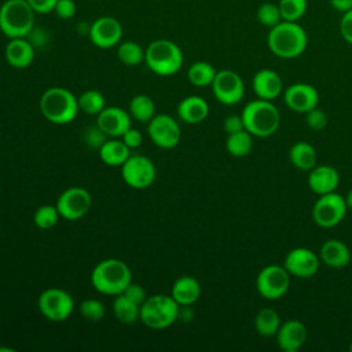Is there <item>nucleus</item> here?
<instances>
[{"label":"nucleus","instance_id":"obj_1","mask_svg":"<svg viewBox=\"0 0 352 352\" xmlns=\"http://www.w3.org/2000/svg\"><path fill=\"white\" fill-rule=\"evenodd\" d=\"M270 51L282 59H293L300 56L308 45V34L298 22L280 21L270 28L267 36Z\"/></svg>","mask_w":352,"mask_h":352},{"label":"nucleus","instance_id":"obj_2","mask_svg":"<svg viewBox=\"0 0 352 352\" xmlns=\"http://www.w3.org/2000/svg\"><path fill=\"white\" fill-rule=\"evenodd\" d=\"M131 282V268L120 258L102 260L91 272V283L94 289L106 296L121 294Z\"/></svg>","mask_w":352,"mask_h":352},{"label":"nucleus","instance_id":"obj_3","mask_svg":"<svg viewBox=\"0 0 352 352\" xmlns=\"http://www.w3.org/2000/svg\"><path fill=\"white\" fill-rule=\"evenodd\" d=\"M38 106L43 117L56 125L72 122L80 110L74 94L63 87H51L45 89L38 100Z\"/></svg>","mask_w":352,"mask_h":352},{"label":"nucleus","instance_id":"obj_4","mask_svg":"<svg viewBox=\"0 0 352 352\" xmlns=\"http://www.w3.org/2000/svg\"><path fill=\"white\" fill-rule=\"evenodd\" d=\"M245 129L257 138L274 135L280 124V114L272 100L256 99L249 102L242 110Z\"/></svg>","mask_w":352,"mask_h":352},{"label":"nucleus","instance_id":"obj_5","mask_svg":"<svg viewBox=\"0 0 352 352\" xmlns=\"http://www.w3.org/2000/svg\"><path fill=\"white\" fill-rule=\"evenodd\" d=\"M34 11L28 0H6L0 6V30L8 38L28 37L34 26Z\"/></svg>","mask_w":352,"mask_h":352},{"label":"nucleus","instance_id":"obj_6","mask_svg":"<svg viewBox=\"0 0 352 352\" xmlns=\"http://www.w3.org/2000/svg\"><path fill=\"white\" fill-rule=\"evenodd\" d=\"M183 52L180 47L168 40L157 38L144 50V62L147 67L158 76H173L183 66Z\"/></svg>","mask_w":352,"mask_h":352},{"label":"nucleus","instance_id":"obj_7","mask_svg":"<svg viewBox=\"0 0 352 352\" xmlns=\"http://www.w3.org/2000/svg\"><path fill=\"white\" fill-rule=\"evenodd\" d=\"M180 305L168 294H153L140 305L139 319L144 326L153 330L169 327L179 318Z\"/></svg>","mask_w":352,"mask_h":352},{"label":"nucleus","instance_id":"obj_8","mask_svg":"<svg viewBox=\"0 0 352 352\" xmlns=\"http://www.w3.org/2000/svg\"><path fill=\"white\" fill-rule=\"evenodd\" d=\"M37 307L41 315L48 320L63 322L72 315L74 300L69 292L59 287H50L38 296Z\"/></svg>","mask_w":352,"mask_h":352},{"label":"nucleus","instance_id":"obj_9","mask_svg":"<svg viewBox=\"0 0 352 352\" xmlns=\"http://www.w3.org/2000/svg\"><path fill=\"white\" fill-rule=\"evenodd\" d=\"M346 210L345 197L333 191L319 195L312 208V219L319 227L331 228L344 220Z\"/></svg>","mask_w":352,"mask_h":352},{"label":"nucleus","instance_id":"obj_10","mask_svg":"<svg viewBox=\"0 0 352 352\" xmlns=\"http://www.w3.org/2000/svg\"><path fill=\"white\" fill-rule=\"evenodd\" d=\"M157 176L154 162L140 154L129 155L128 160L121 165L122 180L135 190H143L150 187Z\"/></svg>","mask_w":352,"mask_h":352},{"label":"nucleus","instance_id":"obj_11","mask_svg":"<svg viewBox=\"0 0 352 352\" xmlns=\"http://www.w3.org/2000/svg\"><path fill=\"white\" fill-rule=\"evenodd\" d=\"M290 286V274L283 265L268 264L257 275L256 287L261 297L267 300L280 298Z\"/></svg>","mask_w":352,"mask_h":352},{"label":"nucleus","instance_id":"obj_12","mask_svg":"<svg viewBox=\"0 0 352 352\" xmlns=\"http://www.w3.org/2000/svg\"><path fill=\"white\" fill-rule=\"evenodd\" d=\"M210 87L214 98L226 106L239 103L245 95V84L242 77L230 69L219 70Z\"/></svg>","mask_w":352,"mask_h":352},{"label":"nucleus","instance_id":"obj_13","mask_svg":"<svg viewBox=\"0 0 352 352\" xmlns=\"http://www.w3.org/2000/svg\"><path fill=\"white\" fill-rule=\"evenodd\" d=\"M56 208L60 217L65 220H78L84 217L92 206V197L84 187L66 188L56 201Z\"/></svg>","mask_w":352,"mask_h":352},{"label":"nucleus","instance_id":"obj_14","mask_svg":"<svg viewBox=\"0 0 352 352\" xmlns=\"http://www.w3.org/2000/svg\"><path fill=\"white\" fill-rule=\"evenodd\" d=\"M147 132L151 142L165 150L176 147L182 139V129L179 122L168 114L154 116L148 121Z\"/></svg>","mask_w":352,"mask_h":352},{"label":"nucleus","instance_id":"obj_15","mask_svg":"<svg viewBox=\"0 0 352 352\" xmlns=\"http://www.w3.org/2000/svg\"><path fill=\"white\" fill-rule=\"evenodd\" d=\"M89 40L98 48H111L121 41L122 26L121 23L110 15H103L96 18L88 29Z\"/></svg>","mask_w":352,"mask_h":352},{"label":"nucleus","instance_id":"obj_16","mask_svg":"<svg viewBox=\"0 0 352 352\" xmlns=\"http://www.w3.org/2000/svg\"><path fill=\"white\" fill-rule=\"evenodd\" d=\"M283 267L290 275L307 279L318 272L319 257L308 248H294L286 254Z\"/></svg>","mask_w":352,"mask_h":352},{"label":"nucleus","instance_id":"obj_17","mask_svg":"<svg viewBox=\"0 0 352 352\" xmlns=\"http://www.w3.org/2000/svg\"><path fill=\"white\" fill-rule=\"evenodd\" d=\"M283 100L290 110L305 114L318 106L319 94L311 84L296 82L285 89Z\"/></svg>","mask_w":352,"mask_h":352},{"label":"nucleus","instance_id":"obj_18","mask_svg":"<svg viewBox=\"0 0 352 352\" xmlns=\"http://www.w3.org/2000/svg\"><path fill=\"white\" fill-rule=\"evenodd\" d=\"M96 125L111 138H121L122 133L131 128V114L116 106L104 107L96 116Z\"/></svg>","mask_w":352,"mask_h":352},{"label":"nucleus","instance_id":"obj_19","mask_svg":"<svg viewBox=\"0 0 352 352\" xmlns=\"http://www.w3.org/2000/svg\"><path fill=\"white\" fill-rule=\"evenodd\" d=\"M307 336L308 331L304 323L297 319H290L285 323H280V327L276 333V341L280 349L286 352H296L304 345Z\"/></svg>","mask_w":352,"mask_h":352},{"label":"nucleus","instance_id":"obj_20","mask_svg":"<svg viewBox=\"0 0 352 352\" xmlns=\"http://www.w3.org/2000/svg\"><path fill=\"white\" fill-rule=\"evenodd\" d=\"M340 184V175L336 168L330 165H315L308 175L309 188L318 194H329L337 190Z\"/></svg>","mask_w":352,"mask_h":352},{"label":"nucleus","instance_id":"obj_21","mask_svg":"<svg viewBox=\"0 0 352 352\" xmlns=\"http://www.w3.org/2000/svg\"><path fill=\"white\" fill-rule=\"evenodd\" d=\"M252 85L257 98L265 99V100H274L280 95L283 89V82L280 76L272 69L258 70L253 76Z\"/></svg>","mask_w":352,"mask_h":352},{"label":"nucleus","instance_id":"obj_22","mask_svg":"<svg viewBox=\"0 0 352 352\" xmlns=\"http://www.w3.org/2000/svg\"><path fill=\"white\" fill-rule=\"evenodd\" d=\"M6 60L15 69H25L32 65L34 59V48L26 37L10 38L4 50Z\"/></svg>","mask_w":352,"mask_h":352},{"label":"nucleus","instance_id":"obj_23","mask_svg":"<svg viewBox=\"0 0 352 352\" xmlns=\"http://www.w3.org/2000/svg\"><path fill=\"white\" fill-rule=\"evenodd\" d=\"M208 114L209 104L204 98L198 95L187 96L177 104V116L186 124H199L208 117Z\"/></svg>","mask_w":352,"mask_h":352},{"label":"nucleus","instance_id":"obj_24","mask_svg":"<svg viewBox=\"0 0 352 352\" xmlns=\"http://www.w3.org/2000/svg\"><path fill=\"white\" fill-rule=\"evenodd\" d=\"M319 258L330 268L346 267L351 260L348 246L340 239H327L319 252Z\"/></svg>","mask_w":352,"mask_h":352},{"label":"nucleus","instance_id":"obj_25","mask_svg":"<svg viewBox=\"0 0 352 352\" xmlns=\"http://www.w3.org/2000/svg\"><path fill=\"white\" fill-rule=\"evenodd\" d=\"M170 296L180 307H188L198 301L201 296V285L194 276L183 275L175 280Z\"/></svg>","mask_w":352,"mask_h":352},{"label":"nucleus","instance_id":"obj_26","mask_svg":"<svg viewBox=\"0 0 352 352\" xmlns=\"http://www.w3.org/2000/svg\"><path fill=\"white\" fill-rule=\"evenodd\" d=\"M131 155V148L121 139L106 140L99 147V158L109 166H121Z\"/></svg>","mask_w":352,"mask_h":352},{"label":"nucleus","instance_id":"obj_27","mask_svg":"<svg viewBox=\"0 0 352 352\" xmlns=\"http://www.w3.org/2000/svg\"><path fill=\"white\" fill-rule=\"evenodd\" d=\"M290 162L301 170H311L316 165V150L308 142H296L289 151Z\"/></svg>","mask_w":352,"mask_h":352},{"label":"nucleus","instance_id":"obj_28","mask_svg":"<svg viewBox=\"0 0 352 352\" xmlns=\"http://www.w3.org/2000/svg\"><path fill=\"white\" fill-rule=\"evenodd\" d=\"M113 314L116 318L125 324L135 323L140 316V305L131 301L128 297H125L122 293L118 296H114L113 300Z\"/></svg>","mask_w":352,"mask_h":352},{"label":"nucleus","instance_id":"obj_29","mask_svg":"<svg viewBox=\"0 0 352 352\" xmlns=\"http://www.w3.org/2000/svg\"><path fill=\"white\" fill-rule=\"evenodd\" d=\"M280 327V319L275 309L261 308L254 318V329L263 337L276 336Z\"/></svg>","mask_w":352,"mask_h":352},{"label":"nucleus","instance_id":"obj_30","mask_svg":"<svg viewBox=\"0 0 352 352\" xmlns=\"http://www.w3.org/2000/svg\"><path fill=\"white\" fill-rule=\"evenodd\" d=\"M226 148L232 157H246L253 148V135L246 129L230 133L226 140Z\"/></svg>","mask_w":352,"mask_h":352},{"label":"nucleus","instance_id":"obj_31","mask_svg":"<svg viewBox=\"0 0 352 352\" xmlns=\"http://www.w3.org/2000/svg\"><path fill=\"white\" fill-rule=\"evenodd\" d=\"M155 104L148 95H135L129 102V114L139 122H147L154 117Z\"/></svg>","mask_w":352,"mask_h":352},{"label":"nucleus","instance_id":"obj_32","mask_svg":"<svg viewBox=\"0 0 352 352\" xmlns=\"http://www.w3.org/2000/svg\"><path fill=\"white\" fill-rule=\"evenodd\" d=\"M217 70L205 60H198L192 63L187 70L188 81L195 87H208L212 84Z\"/></svg>","mask_w":352,"mask_h":352},{"label":"nucleus","instance_id":"obj_33","mask_svg":"<svg viewBox=\"0 0 352 352\" xmlns=\"http://www.w3.org/2000/svg\"><path fill=\"white\" fill-rule=\"evenodd\" d=\"M117 56L121 63L126 66H136L144 60V50L136 41L126 40L117 47Z\"/></svg>","mask_w":352,"mask_h":352},{"label":"nucleus","instance_id":"obj_34","mask_svg":"<svg viewBox=\"0 0 352 352\" xmlns=\"http://www.w3.org/2000/svg\"><path fill=\"white\" fill-rule=\"evenodd\" d=\"M77 100H78L80 110H82L89 116H98L106 107V100L103 94L95 89H88L82 92L77 98Z\"/></svg>","mask_w":352,"mask_h":352},{"label":"nucleus","instance_id":"obj_35","mask_svg":"<svg viewBox=\"0 0 352 352\" xmlns=\"http://www.w3.org/2000/svg\"><path fill=\"white\" fill-rule=\"evenodd\" d=\"M278 6L283 21L298 22L308 10V0H279Z\"/></svg>","mask_w":352,"mask_h":352},{"label":"nucleus","instance_id":"obj_36","mask_svg":"<svg viewBox=\"0 0 352 352\" xmlns=\"http://www.w3.org/2000/svg\"><path fill=\"white\" fill-rule=\"evenodd\" d=\"M59 217L60 214L56 205H41L34 210L33 223L37 228L50 230L58 223Z\"/></svg>","mask_w":352,"mask_h":352},{"label":"nucleus","instance_id":"obj_37","mask_svg":"<svg viewBox=\"0 0 352 352\" xmlns=\"http://www.w3.org/2000/svg\"><path fill=\"white\" fill-rule=\"evenodd\" d=\"M257 19L263 26L267 28H272L278 25L280 21H283L278 3L267 1L260 4L257 8Z\"/></svg>","mask_w":352,"mask_h":352},{"label":"nucleus","instance_id":"obj_38","mask_svg":"<svg viewBox=\"0 0 352 352\" xmlns=\"http://www.w3.org/2000/svg\"><path fill=\"white\" fill-rule=\"evenodd\" d=\"M106 308L100 300L96 298H87L80 304V314L91 320V322H98L104 316Z\"/></svg>","mask_w":352,"mask_h":352},{"label":"nucleus","instance_id":"obj_39","mask_svg":"<svg viewBox=\"0 0 352 352\" xmlns=\"http://www.w3.org/2000/svg\"><path fill=\"white\" fill-rule=\"evenodd\" d=\"M305 122H307V125H308L311 129H314V131H322V129H324L326 125H327V116H326V113H324L322 109H319V107L316 106V107H314L312 110H309V111L305 113Z\"/></svg>","mask_w":352,"mask_h":352},{"label":"nucleus","instance_id":"obj_40","mask_svg":"<svg viewBox=\"0 0 352 352\" xmlns=\"http://www.w3.org/2000/svg\"><path fill=\"white\" fill-rule=\"evenodd\" d=\"M122 294H124L125 297H128L131 301L136 302L138 305H142V304L146 301V298L148 297L147 293H146V289H144L142 285L133 283V282H131V283L125 287V290L122 292Z\"/></svg>","mask_w":352,"mask_h":352},{"label":"nucleus","instance_id":"obj_41","mask_svg":"<svg viewBox=\"0 0 352 352\" xmlns=\"http://www.w3.org/2000/svg\"><path fill=\"white\" fill-rule=\"evenodd\" d=\"M76 3L74 0H58L56 6L54 8V12L60 19H70L76 14Z\"/></svg>","mask_w":352,"mask_h":352},{"label":"nucleus","instance_id":"obj_42","mask_svg":"<svg viewBox=\"0 0 352 352\" xmlns=\"http://www.w3.org/2000/svg\"><path fill=\"white\" fill-rule=\"evenodd\" d=\"M106 136L107 135L98 125L89 126L87 129V133H85V142H87L88 146L99 148L106 142Z\"/></svg>","mask_w":352,"mask_h":352},{"label":"nucleus","instance_id":"obj_43","mask_svg":"<svg viewBox=\"0 0 352 352\" xmlns=\"http://www.w3.org/2000/svg\"><path fill=\"white\" fill-rule=\"evenodd\" d=\"M340 33L348 44H352V8L342 14L340 19Z\"/></svg>","mask_w":352,"mask_h":352},{"label":"nucleus","instance_id":"obj_44","mask_svg":"<svg viewBox=\"0 0 352 352\" xmlns=\"http://www.w3.org/2000/svg\"><path fill=\"white\" fill-rule=\"evenodd\" d=\"M121 140L129 147V148H136V147H139L140 144H142V142H143V135L138 131V129H135V128H128L124 133H122V136H121Z\"/></svg>","mask_w":352,"mask_h":352},{"label":"nucleus","instance_id":"obj_45","mask_svg":"<svg viewBox=\"0 0 352 352\" xmlns=\"http://www.w3.org/2000/svg\"><path fill=\"white\" fill-rule=\"evenodd\" d=\"M223 128H224V131L227 132V135L235 133V132H239V131H243V129H245V125H243L242 116L231 114V116L226 117L224 124H223Z\"/></svg>","mask_w":352,"mask_h":352},{"label":"nucleus","instance_id":"obj_46","mask_svg":"<svg viewBox=\"0 0 352 352\" xmlns=\"http://www.w3.org/2000/svg\"><path fill=\"white\" fill-rule=\"evenodd\" d=\"M58 0H28L36 14H47L54 11Z\"/></svg>","mask_w":352,"mask_h":352},{"label":"nucleus","instance_id":"obj_47","mask_svg":"<svg viewBox=\"0 0 352 352\" xmlns=\"http://www.w3.org/2000/svg\"><path fill=\"white\" fill-rule=\"evenodd\" d=\"M331 8L344 14L352 8V0H329Z\"/></svg>","mask_w":352,"mask_h":352},{"label":"nucleus","instance_id":"obj_48","mask_svg":"<svg viewBox=\"0 0 352 352\" xmlns=\"http://www.w3.org/2000/svg\"><path fill=\"white\" fill-rule=\"evenodd\" d=\"M345 202H346V206L352 209V188L348 191V194L345 197Z\"/></svg>","mask_w":352,"mask_h":352},{"label":"nucleus","instance_id":"obj_49","mask_svg":"<svg viewBox=\"0 0 352 352\" xmlns=\"http://www.w3.org/2000/svg\"><path fill=\"white\" fill-rule=\"evenodd\" d=\"M6 351H8V352H15V349H12V348H6V346H1V348H0V352H6Z\"/></svg>","mask_w":352,"mask_h":352},{"label":"nucleus","instance_id":"obj_50","mask_svg":"<svg viewBox=\"0 0 352 352\" xmlns=\"http://www.w3.org/2000/svg\"><path fill=\"white\" fill-rule=\"evenodd\" d=\"M349 351H351V352H352V342H351V344H349Z\"/></svg>","mask_w":352,"mask_h":352}]
</instances>
